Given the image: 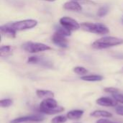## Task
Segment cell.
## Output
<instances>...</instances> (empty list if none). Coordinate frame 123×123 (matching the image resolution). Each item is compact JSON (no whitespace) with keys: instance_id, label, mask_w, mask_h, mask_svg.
Wrapping results in <instances>:
<instances>
[{"instance_id":"30bf717a","label":"cell","mask_w":123,"mask_h":123,"mask_svg":"<svg viewBox=\"0 0 123 123\" xmlns=\"http://www.w3.org/2000/svg\"><path fill=\"white\" fill-rule=\"evenodd\" d=\"M0 30H1V32L3 35H5V36L9 37L10 38L15 37V36H16V32L17 31L12 28V27L10 25V23L1 26Z\"/></svg>"},{"instance_id":"484cf974","label":"cell","mask_w":123,"mask_h":123,"mask_svg":"<svg viewBox=\"0 0 123 123\" xmlns=\"http://www.w3.org/2000/svg\"><path fill=\"white\" fill-rule=\"evenodd\" d=\"M96 123H112V121H110V120H107V119H100V120H98Z\"/></svg>"},{"instance_id":"6da1fadb","label":"cell","mask_w":123,"mask_h":123,"mask_svg":"<svg viewBox=\"0 0 123 123\" xmlns=\"http://www.w3.org/2000/svg\"><path fill=\"white\" fill-rule=\"evenodd\" d=\"M65 110L63 107L58 106V102L53 98H47L42 101L39 106V112L46 115H55Z\"/></svg>"},{"instance_id":"277c9868","label":"cell","mask_w":123,"mask_h":123,"mask_svg":"<svg viewBox=\"0 0 123 123\" xmlns=\"http://www.w3.org/2000/svg\"><path fill=\"white\" fill-rule=\"evenodd\" d=\"M22 48L30 53H36L39 52H43L45 50H49L51 48L45 44L40 43H33V42H27L22 45Z\"/></svg>"},{"instance_id":"e0dca14e","label":"cell","mask_w":123,"mask_h":123,"mask_svg":"<svg viewBox=\"0 0 123 123\" xmlns=\"http://www.w3.org/2000/svg\"><path fill=\"white\" fill-rule=\"evenodd\" d=\"M11 52V47L9 45H3L0 48V55L1 57L6 56L7 55L10 54Z\"/></svg>"},{"instance_id":"3957f363","label":"cell","mask_w":123,"mask_h":123,"mask_svg":"<svg viewBox=\"0 0 123 123\" xmlns=\"http://www.w3.org/2000/svg\"><path fill=\"white\" fill-rule=\"evenodd\" d=\"M81 28L84 31L95 34L106 35L110 32L108 27L100 23L83 22L81 24Z\"/></svg>"},{"instance_id":"4fadbf2b","label":"cell","mask_w":123,"mask_h":123,"mask_svg":"<svg viewBox=\"0 0 123 123\" xmlns=\"http://www.w3.org/2000/svg\"><path fill=\"white\" fill-rule=\"evenodd\" d=\"M81 79L85 81H101L104 79V77L101 75H85L81 77Z\"/></svg>"},{"instance_id":"4316f807","label":"cell","mask_w":123,"mask_h":123,"mask_svg":"<svg viewBox=\"0 0 123 123\" xmlns=\"http://www.w3.org/2000/svg\"><path fill=\"white\" fill-rule=\"evenodd\" d=\"M45 1H54L55 0H45Z\"/></svg>"},{"instance_id":"9a60e30c","label":"cell","mask_w":123,"mask_h":123,"mask_svg":"<svg viewBox=\"0 0 123 123\" xmlns=\"http://www.w3.org/2000/svg\"><path fill=\"white\" fill-rule=\"evenodd\" d=\"M36 95L39 98H53L54 97V93L50 90H43L37 89L36 91Z\"/></svg>"},{"instance_id":"52a82bcc","label":"cell","mask_w":123,"mask_h":123,"mask_svg":"<svg viewBox=\"0 0 123 123\" xmlns=\"http://www.w3.org/2000/svg\"><path fill=\"white\" fill-rule=\"evenodd\" d=\"M44 120V117L40 115H30V116H25V117H20L15 118L12 120H11L9 123H27V122H41Z\"/></svg>"},{"instance_id":"5bb4252c","label":"cell","mask_w":123,"mask_h":123,"mask_svg":"<svg viewBox=\"0 0 123 123\" xmlns=\"http://www.w3.org/2000/svg\"><path fill=\"white\" fill-rule=\"evenodd\" d=\"M91 116L94 117H106V118H110L112 117V115L105 110H95L93 112L90 114Z\"/></svg>"},{"instance_id":"7c38bea8","label":"cell","mask_w":123,"mask_h":123,"mask_svg":"<svg viewBox=\"0 0 123 123\" xmlns=\"http://www.w3.org/2000/svg\"><path fill=\"white\" fill-rule=\"evenodd\" d=\"M84 115V111L80 110H75L68 112L66 115V117L69 120H79Z\"/></svg>"},{"instance_id":"7402d4cb","label":"cell","mask_w":123,"mask_h":123,"mask_svg":"<svg viewBox=\"0 0 123 123\" xmlns=\"http://www.w3.org/2000/svg\"><path fill=\"white\" fill-rule=\"evenodd\" d=\"M39 60H40V57L38 56H31L28 58L27 63H31V64H36V63H38Z\"/></svg>"},{"instance_id":"ac0fdd59","label":"cell","mask_w":123,"mask_h":123,"mask_svg":"<svg viewBox=\"0 0 123 123\" xmlns=\"http://www.w3.org/2000/svg\"><path fill=\"white\" fill-rule=\"evenodd\" d=\"M74 72L78 75H86L88 73V70L82 66H76L73 69Z\"/></svg>"},{"instance_id":"8992f818","label":"cell","mask_w":123,"mask_h":123,"mask_svg":"<svg viewBox=\"0 0 123 123\" xmlns=\"http://www.w3.org/2000/svg\"><path fill=\"white\" fill-rule=\"evenodd\" d=\"M59 22L61 26L71 31L77 30L81 27V25L76 20L69 17H63L60 19Z\"/></svg>"},{"instance_id":"5b68a950","label":"cell","mask_w":123,"mask_h":123,"mask_svg":"<svg viewBox=\"0 0 123 123\" xmlns=\"http://www.w3.org/2000/svg\"><path fill=\"white\" fill-rule=\"evenodd\" d=\"M37 25V21L35 19H25L10 23V25L16 31H21L32 29Z\"/></svg>"},{"instance_id":"d6986e66","label":"cell","mask_w":123,"mask_h":123,"mask_svg":"<svg viewBox=\"0 0 123 123\" xmlns=\"http://www.w3.org/2000/svg\"><path fill=\"white\" fill-rule=\"evenodd\" d=\"M13 104V101L11 99H4L0 100V107L2 108H6L10 107Z\"/></svg>"},{"instance_id":"d4e9b609","label":"cell","mask_w":123,"mask_h":123,"mask_svg":"<svg viewBox=\"0 0 123 123\" xmlns=\"http://www.w3.org/2000/svg\"><path fill=\"white\" fill-rule=\"evenodd\" d=\"M116 113L119 115L123 116V106H117L115 109Z\"/></svg>"},{"instance_id":"8fae6325","label":"cell","mask_w":123,"mask_h":123,"mask_svg":"<svg viewBox=\"0 0 123 123\" xmlns=\"http://www.w3.org/2000/svg\"><path fill=\"white\" fill-rule=\"evenodd\" d=\"M63 8L65 9L74 11V12H81L82 10L81 5L79 4V2L75 0H71V1L66 2L63 4Z\"/></svg>"},{"instance_id":"7a4b0ae2","label":"cell","mask_w":123,"mask_h":123,"mask_svg":"<svg viewBox=\"0 0 123 123\" xmlns=\"http://www.w3.org/2000/svg\"><path fill=\"white\" fill-rule=\"evenodd\" d=\"M123 43V39L117 37L107 36L97 40L92 43V46L95 49H105L107 48L117 46Z\"/></svg>"},{"instance_id":"603a6c76","label":"cell","mask_w":123,"mask_h":123,"mask_svg":"<svg viewBox=\"0 0 123 123\" xmlns=\"http://www.w3.org/2000/svg\"><path fill=\"white\" fill-rule=\"evenodd\" d=\"M104 91L107 93H110V94H116L118 93L119 90L116 88L114 87H106L104 89Z\"/></svg>"},{"instance_id":"ba28073f","label":"cell","mask_w":123,"mask_h":123,"mask_svg":"<svg viewBox=\"0 0 123 123\" xmlns=\"http://www.w3.org/2000/svg\"><path fill=\"white\" fill-rule=\"evenodd\" d=\"M52 41L54 44H55L56 45L61 47V48H66L68 46V41L66 38V36L63 35L62 34L55 32L54 33V35L52 37Z\"/></svg>"},{"instance_id":"cb8c5ba5","label":"cell","mask_w":123,"mask_h":123,"mask_svg":"<svg viewBox=\"0 0 123 123\" xmlns=\"http://www.w3.org/2000/svg\"><path fill=\"white\" fill-rule=\"evenodd\" d=\"M113 97H114V99L116 101H117V102H119L123 103V94H117V93L113 94Z\"/></svg>"},{"instance_id":"9c48e42d","label":"cell","mask_w":123,"mask_h":123,"mask_svg":"<svg viewBox=\"0 0 123 123\" xmlns=\"http://www.w3.org/2000/svg\"><path fill=\"white\" fill-rule=\"evenodd\" d=\"M96 103L103 107H115L117 105V101L107 97H103L97 99Z\"/></svg>"},{"instance_id":"2e32d148","label":"cell","mask_w":123,"mask_h":123,"mask_svg":"<svg viewBox=\"0 0 123 123\" xmlns=\"http://www.w3.org/2000/svg\"><path fill=\"white\" fill-rule=\"evenodd\" d=\"M56 32H59V33H61V34H62L63 35H64V36H70L71 35V30H68V29H66V27H63V26H58L57 27H56Z\"/></svg>"},{"instance_id":"44dd1931","label":"cell","mask_w":123,"mask_h":123,"mask_svg":"<svg viewBox=\"0 0 123 123\" xmlns=\"http://www.w3.org/2000/svg\"><path fill=\"white\" fill-rule=\"evenodd\" d=\"M108 11H109V9L107 6H102L99 10H98V12H97V15L100 17H102L104 16H105L107 13H108Z\"/></svg>"},{"instance_id":"ffe728a7","label":"cell","mask_w":123,"mask_h":123,"mask_svg":"<svg viewBox=\"0 0 123 123\" xmlns=\"http://www.w3.org/2000/svg\"><path fill=\"white\" fill-rule=\"evenodd\" d=\"M67 119L68 117L65 116H62V115L56 116L52 119L51 123H64L67 121Z\"/></svg>"}]
</instances>
